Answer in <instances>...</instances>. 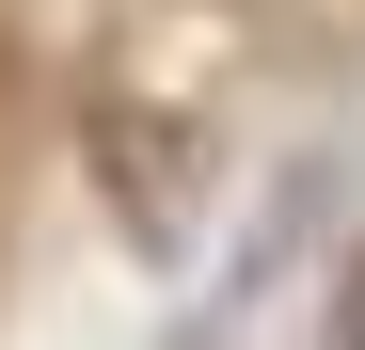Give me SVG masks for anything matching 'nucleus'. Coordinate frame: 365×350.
<instances>
[{
    "label": "nucleus",
    "instance_id": "f257e3e1",
    "mask_svg": "<svg viewBox=\"0 0 365 350\" xmlns=\"http://www.w3.org/2000/svg\"><path fill=\"white\" fill-rule=\"evenodd\" d=\"M349 350H365V319H349Z\"/></svg>",
    "mask_w": 365,
    "mask_h": 350
}]
</instances>
